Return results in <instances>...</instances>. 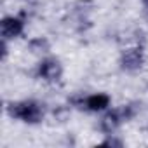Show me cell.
I'll use <instances>...</instances> for the list:
<instances>
[{
    "instance_id": "obj_4",
    "label": "cell",
    "mask_w": 148,
    "mask_h": 148,
    "mask_svg": "<svg viewBox=\"0 0 148 148\" xmlns=\"http://www.w3.org/2000/svg\"><path fill=\"white\" fill-rule=\"evenodd\" d=\"M25 28V21L21 18H14V16H7L2 19V37L7 38H14L18 35L23 33Z\"/></svg>"
},
{
    "instance_id": "obj_10",
    "label": "cell",
    "mask_w": 148,
    "mask_h": 148,
    "mask_svg": "<svg viewBox=\"0 0 148 148\" xmlns=\"http://www.w3.org/2000/svg\"><path fill=\"white\" fill-rule=\"evenodd\" d=\"M7 56V44H5V38L2 40V59H5Z\"/></svg>"
},
{
    "instance_id": "obj_1",
    "label": "cell",
    "mask_w": 148,
    "mask_h": 148,
    "mask_svg": "<svg viewBox=\"0 0 148 148\" xmlns=\"http://www.w3.org/2000/svg\"><path fill=\"white\" fill-rule=\"evenodd\" d=\"M7 113L12 119L23 120L26 124H37L44 117V110L37 101H18L7 105Z\"/></svg>"
},
{
    "instance_id": "obj_6",
    "label": "cell",
    "mask_w": 148,
    "mask_h": 148,
    "mask_svg": "<svg viewBox=\"0 0 148 148\" xmlns=\"http://www.w3.org/2000/svg\"><path fill=\"white\" fill-rule=\"evenodd\" d=\"M110 105V96L108 94H92L89 98L84 99V108L91 110V112H99V110H105L106 106Z\"/></svg>"
},
{
    "instance_id": "obj_9",
    "label": "cell",
    "mask_w": 148,
    "mask_h": 148,
    "mask_svg": "<svg viewBox=\"0 0 148 148\" xmlns=\"http://www.w3.org/2000/svg\"><path fill=\"white\" fill-rule=\"evenodd\" d=\"M103 145H105V146H122L124 143H122L120 139H115V138H108V139H105V141H103Z\"/></svg>"
},
{
    "instance_id": "obj_7",
    "label": "cell",
    "mask_w": 148,
    "mask_h": 148,
    "mask_svg": "<svg viewBox=\"0 0 148 148\" xmlns=\"http://www.w3.org/2000/svg\"><path fill=\"white\" fill-rule=\"evenodd\" d=\"M28 49H30L33 54L47 52V51H49V42H47V38H44V37H37V38L30 40V44H28Z\"/></svg>"
},
{
    "instance_id": "obj_8",
    "label": "cell",
    "mask_w": 148,
    "mask_h": 148,
    "mask_svg": "<svg viewBox=\"0 0 148 148\" xmlns=\"http://www.w3.org/2000/svg\"><path fill=\"white\" fill-rule=\"evenodd\" d=\"M138 110H139V105L138 103H129V105L120 106V112H122V115H124L125 120H131L132 117H136Z\"/></svg>"
},
{
    "instance_id": "obj_5",
    "label": "cell",
    "mask_w": 148,
    "mask_h": 148,
    "mask_svg": "<svg viewBox=\"0 0 148 148\" xmlns=\"http://www.w3.org/2000/svg\"><path fill=\"white\" fill-rule=\"evenodd\" d=\"M122 122H125V119H124V115H122V112H120V108H119V110H112V112H108V113L101 119L99 127H101L103 132H113Z\"/></svg>"
},
{
    "instance_id": "obj_2",
    "label": "cell",
    "mask_w": 148,
    "mask_h": 148,
    "mask_svg": "<svg viewBox=\"0 0 148 148\" xmlns=\"http://www.w3.org/2000/svg\"><path fill=\"white\" fill-rule=\"evenodd\" d=\"M145 63V54H143V49L141 47H132V49H127L122 52V58H120V64L124 70L127 71H136L143 66Z\"/></svg>"
},
{
    "instance_id": "obj_11",
    "label": "cell",
    "mask_w": 148,
    "mask_h": 148,
    "mask_svg": "<svg viewBox=\"0 0 148 148\" xmlns=\"http://www.w3.org/2000/svg\"><path fill=\"white\" fill-rule=\"evenodd\" d=\"M143 4H145V5H146V7H148V0H143Z\"/></svg>"
},
{
    "instance_id": "obj_3",
    "label": "cell",
    "mask_w": 148,
    "mask_h": 148,
    "mask_svg": "<svg viewBox=\"0 0 148 148\" xmlns=\"http://www.w3.org/2000/svg\"><path fill=\"white\" fill-rule=\"evenodd\" d=\"M61 73H63V68H61L58 59L49 58L38 64V77L47 80V82H58L61 79Z\"/></svg>"
}]
</instances>
